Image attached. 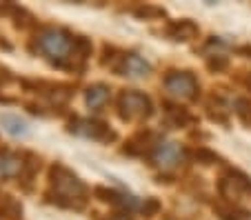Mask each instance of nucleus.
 <instances>
[{
    "label": "nucleus",
    "instance_id": "nucleus-6",
    "mask_svg": "<svg viewBox=\"0 0 251 220\" xmlns=\"http://www.w3.org/2000/svg\"><path fill=\"white\" fill-rule=\"evenodd\" d=\"M71 134L82 136V138H94V140H114L116 134L109 131V127L98 120H89V118H78L71 122L69 127Z\"/></svg>",
    "mask_w": 251,
    "mask_h": 220
},
{
    "label": "nucleus",
    "instance_id": "nucleus-5",
    "mask_svg": "<svg viewBox=\"0 0 251 220\" xmlns=\"http://www.w3.org/2000/svg\"><path fill=\"white\" fill-rule=\"evenodd\" d=\"M182 158H185V149L178 143H158L151 151V160L158 169H174L176 165H180Z\"/></svg>",
    "mask_w": 251,
    "mask_h": 220
},
{
    "label": "nucleus",
    "instance_id": "nucleus-15",
    "mask_svg": "<svg viewBox=\"0 0 251 220\" xmlns=\"http://www.w3.org/2000/svg\"><path fill=\"white\" fill-rule=\"evenodd\" d=\"M207 65H209V69H213V72H220V69L227 67V56H223V53H213V56H209Z\"/></svg>",
    "mask_w": 251,
    "mask_h": 220
},
{
    "label": "nucleus",
    "instance_id": "nucleus-7",
    "mask_svg": "<svg viewBox=\"0 0 251 220\" xmlns=\"http://www.w3.org/2000/svg\"><path fill=\"white\" fill-rule=\"evenodd\" d=\"M218 187H220V196L229 202L238 200L245 194H251V180L245 173H238V171H231L229 176H225Z\"/></svg>",
    "mask_w": 251,
    "mask_h": 220
},
{
    "label": "nucleus",
    "instance_id": "nucleus-4",
    "mask_svg": "<svg viewBox=\"0 0 251 220\" xmlns=\"http://www.w3.org/2000/svg\"><path fill=\"white\" fill-rule=\"evenodd\" d=\"M165 89L169 91L171 96L189 100V98L196 96V91H198V80L189 72H174L165 78Z\"/></svg>",
    "mask_w": 251,
    "mask_h": 220
},
{
    "label": "nucleus",
    "instance_id": "nucleus-8",
    "mask_svg": "<svg viewBox=\"0 0 251 220\" xmlns=\"http://www.w3.org/2000/svg\"><path fill=\"white\" fill-rule=\"evenodd\" d=\"M116 72H120L127 78H145L151 73V65L138 53H125L120 56V65Z\"/></svg>",
    "mask_w": 251,
    "mask_h": 220
},
{
    "label": "nucleus",
    "instance_id": "nucleus-14",
    "mask_svg": "<svg viewBox=\"0 0 251 220\" xmlns=\"http://www.w3.org/2000/svg\"><path fill=\"white\" fill-rule=\"evenodd\" d=\"M236 114L240 116V118L245 120L247 124H251V102H249V100H245V98L236 100Z\"/></svg>",
    "mask_w": 251,
    "mask_h": 220
},
{
    "label": "nucleus",
    "instance_id": "nucleus-2",
    "mask_svg": "<svg viewBox=\"0 0 251 220\" xmlns=\"http://www.w3.org/2000/svg\"><path fill=\"white\" fill-rule=\"evenodd\" d=\"M74 43L76 38H71L62 29H45L38 36V49L45 58H49L56 65H62L74 56Z\"/></svg>",
    "mask_w": 251,
    "mask_h": 220
},
{
    "label": "nucleus",
    "instance_id": "nucleus-12",
    "mask_svg": "<svg viewBox=\"0 0 251 220\" xmlns=\"http://www.w3.org/2000/svg\"><path fill=\"white\" fill-rule=\"evenodd\" d=\"M85 100H87V107L94 111L102 109L109 100V87L107 85H91L85 94Z\"/></svg>",
    "mask_w": 251,
    "mask_h": 220
},
{
    "label": "nucleus",
    "instance_id": "nucleus-11",
    "mask_svg": "<svg viewBox=\"0 0 251 220\" xmlns=\"http://www.w3.org/2000/svg\"><path fill=\"white\" fill-rule=\"evenodd\" d=\"M167 34H169L174 40H182V43H185V40H194L196 36L200 34V29L194 20H180V23L171 24Z\"/></svg>",
    "mask_w": 251,
    "mask_h": 220
},
{
    "label": "nucleus",
    "instance_id": "nucleus-13",
    "mask_svg": "<svg viewBox=\"0 0 251 220\" xmlns=\"http://www.w3.org/2000/svg\"><path fill=\"white\" fill-rule=\"evenodd\" d=\"M216 211L220 214V218L223 220H251V211H247V209H240V207H236V205H229V207H223V205H218L216 207Z\"/></svg>",
    "mask_w": 251,
    "mask_h": 220
},
{
    "label": "nucleus",
    "instance_id": "nucleus-1",
    "mask_svg": "<svg viewBox=\"0 0 251 220\" xmlns=\"http://www.w3.org/2000/svg\"><path fill=\"white\" fill-rule=\"evenodd\" d=\"M51 187L56 192V198L60 205L67 207H82L85 205V185L74 171L67 167H56L51 169Z\"/></svg>",
    "mask_w": 251,
    "mask_h": 220
},
{
    "label": "nucleus",
    "instance_id": "nucleus-9",
    "mask_svg": "<svg viewBox=\"0 0 251 220\" xmlns=\"http://www.w3.org/2000/svg\"><path fill=\"white\" fill-rule=\"evenodd\" d=\"M0 127L14 138H25L29 134V124L16 114H0Z\"/></svg>",
    "mask_w": 251,
    "mask_h": 220
},
{
    "label": "nucleus",
    "instance_id": "nucleus-3",
    "mask_svg": "<svg viewBox=\"0 0 251 220\" xmlns=\"http://www.w3.org/2000/svg\"><path fill=\"white\" fill-rule=\"evenodd\" d=\"M118 109L125 120H142L151 116V100L140 91H123L118 98Z\"/></svg>",
    "mask_w": 251,
    "mask_h": 220
},
{
    "label": "nucleus",
    "instance_id": "nucleus-17",
    "mask_svg": "<svg viewBox=\"0 0 251 220\" xmlns=\"http://www.w3.org/2000/svg\"><path fill=\"white\" fill-rule=\"evenodd\" d=\"M196 160L202 165H213V163H218V156L211 153L209 149H198V151H196Z\"/></svg>",
    "mask_w": 251,
    "mask_h": 220
},
{
    "label": "nucleus",
    "instance_id": "nucleus-19",
    "mask_svg": "<svg viewBox=\"0 0 251 220\" xmlns=\"http://www.w3.org/2000/svg\"><path fill=\"white\" fill-rule=\"evenodd\" d=\"M109 220H127V218H123V216H114V218H109Z\"/></svg>",
    "mask_w": 251,
    "mask_h": 220
},
{
    "label": "nucleus",
    "instance_id": "nucleus-18",
    "mask_svg": "<svg viewBox=\"0 0 251 220\" xmlns=\"http://www.w3.org/2000/svg\"><path fill=\"white\" fill-rule=\"evenodd\" d=\"M160 211V202L156 200V198H147L145 200V205H142V214L145 216H153V214H158Z\"/></svg>",
    "mask_w": 251,
    "mask_h": 220
},
{
    "label": "nucleus",
    "instance_id": "nucleus-16",
    "mask_svg": "<svg viewBox=\"0 0 251 220\" xmlns=\"http://www.w3.org/2000/svg\"><path fill=\"white\" fill-rule=\"evenodd\" d=\"M138 18H160L165 16V9H158V7H142V9H136Z\"/></svg>",
    "mask_w": 251,
    "mask_h": 220
},
{
    "label": "nucleus",
    "instance_id": "nucleus-10",
    "mask_svg": "<svg viewBox=\"0 0 251 220\" xmlns=\"http://www.w3.org/2000/svg\"><path fill=\"white\" fill-rule=\"evenodd\" d=\"M25 169V163L16 153H0V178H18Z\"/></svg>",
    "mask_w": 251,
    "mask_h": 220
}]
</instances>
